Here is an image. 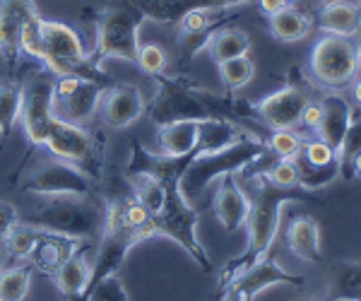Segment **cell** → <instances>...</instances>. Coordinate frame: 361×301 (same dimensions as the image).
Masks as SVG:
<instances>
[{
  "label": "cell",
  "instance_id": "1",
  "mask_svg": "<svg viewBox=\"0 0 361 301\" xmlns=\"http://www.w3.org/2000/svg\"><path fill=\"white\" fill-rule=\"evenodd\" d=\"M246 195L250 200V210L246 219V251L238 258H231L229 263L222 268L219 275V292L224 287H229L243 270H248L253 263L270 256L272 244L277 239L279 222H282V207L287 202H320L316 195L308 190H294V188H279L270 178L265 176V171L248 173L246 178Z\"/></svg>",
  "mask_w": 361,
  "mask_h": 301
},
{
  "label": "cell",
  "instance_id": "2",
  "mask_svg": "<svg viewBox=\"0 0 361 301\" xmlns=\"http://www.w3.org/2000/svg\"><path fill=\"white\" fill-rule=\"evenodd\" d=\"M265 154H270V149H267L263 137H258L255 133H246L241 140L219 149V152L193 154V159L188 161V166H185L178 178L180 195L193 207H197V202L202 200L205 190L214 181H219L224 176H236L238 171L250 169Z\"/></svg>",
  "mask_w": 361,
  "mask_h": 301
},
{
  "label": "cell",
  "instance_id": "3",
  "mask_svg": "<svg viewBox=\"0 0 361 301\" xmlns=\"http://www.w3.org/2000/svg\"><path fill=\"white\" fill-rule=\"evenodd\" d=\"M20 219L54 234L92 239L104 231L106 202H99L94 195H49Z\"/></svg>",
  "mask_w": 361,
  "mask_h": 301
},
{
  "label": "cell",
  "instance_id": "4",
  "mask_svg": "<svg viewBox=\"0 0 361 301\" xmlns=\"http://www.w3.org/2000/svg\"><path fill=\"white\" fill-rule=\"evenodd\" d=\"M42 63L54 78H82L106 85L109 75L82 49L78 32L56 20H42Z\"/></svg>",
  "mask_w": 361,
  "mask_h": 301
},
{
  "label": "cell",
  "instance_id": "5",
  "mask_svg": "<svg viewBox=\"0 0 361 301\" xmlns=\"http://www.w3.org/2000/svg\"><path fill=\"white\" fill-rule=\"evenodd\" d=\"M159 181H164L166 195H164V205H161L159 215L152 217L154 236H166V239L176 241L205 273H209V270H212V260H209L205 246L197 239V219H200L197 207H193L180 195L178 176H166V178H159Z\"/></svg>",
  "mask_w": 361,
  "mask_h": 301
},
{
  "label": "cell",
  "instance_id": "6",
  "mask_svg": "<svg viewBox=\"0 0 361 301\" xmlns=\"http://www.w3.org/2000/svg\"><path fill=\"white\" fill-rule=\"evenodd\" d=\"M361 42L354 37H335L323 34L308 56V73L318 87L328 92H342L359 75Z\"/></svg>",
  "mask_w": 361,
  "mask_h": 301
},
{
  "label": "cell",
  "instance_id": "7",
  "mask_svg": "<svg viewBox=\"0 0 361 301\" xmlns=\"http://www.w3.org/2000/svg\"><path fill=\"white\" fill-rule=\"evenodd\" d=\"M145 22V13L133 3L111 5L99 17L97 44L90 51V58L102 68L106 58H121L128 63H137L140 49V27Z\"/></svg>",
  "mask_w": 361,
  "mask_h": 301
},
{
  "label": "cell",
  "instance_id": "8",
  "mask_svg": "<svg viewBox=\"0 0 361 301\" xmlns=\"http://www.w3.org/2000/svg\"><path fill=\"white\" fill-rule=\"evenodd\" d=\"M20 188L25 193L39 195V198H49V195H94V178L87 176L73 161L49 154L25 173Z\"/></svg>",
  "mask_w": 361,
  "mask_h": 301
},
{
  "label": "cell",
  "instance_id": "9",
  "mask_svg": "<svg viewBox=\"0 0 361 301\" xmlns=\"http://www.w3.org/2000/svg\"><path fill=\"white\" fill-rule=\"evenodd\" d=\"M106 85L82 78H56L54 82V113L61 121L87 125L99 113Z\"/></svg>",
  "mask_w": 361,
  "mask_h": 301
},
{
  "label": "cell",
  "instance_id": "10",
  "mask_svg": "<svg viewBox=\"0 0 361 301\" xmlns=\"http://www.w3.org/2000/svg\"><path fill=\"white\" fill-rule=\"evenodd\" d=\"M54 82L56 78L49 70L37 73L22 87V109H20V125L25 130L27 140L32 145H42L49 130L54 113Z\"/></svg>",
  "mask_w": 361,
  "mask_h": 301
},
{
  "label": "cell",
  "instance_id": "11",
  "mask_svg": "<svg viewBox=\"0 0 361 301\" xmlns=\"http://www.w3.org/2000/svg\"><path fill=\"white\" fill-rule=\"evenodd\" d=\"M308 104V97L301 87L284 85L282 90L272 92L253 104L258 121L270 130H294L301 123V113Z\"/></svg>",
  "mask_w": 361,
  "mask_h": 301
},
{
  "label": "cell",
  "instance_id": "12",
  "mask_svg": "<svg viewBox=\"0 0 361 301\" xmlns=\"http://www.w3.org/2000/svg\"><path fill=\"white\" fill-rule=\"evenodd\" d=\"M34 0H0V56L13 66L22 56V37L34 20H39Z\"/></svg>",
  "mask_w": 361,
  "mask_h": 301
},
{
  "label": "cell",
  "instance_id": "13",
  "mask_svg": "<svg viewBox=\"0 0 361 301\" xmlns=\"http://www.w3.org/2000/svg\"><path fill=\"white\" fill-rule=\"evenodd\" d=\"M82 248L85 239H75V236H63L42 229V236H39L37 244L29 251L25 265L29 270H39L46 277H54L63 268V263H68Z\"/></svg>",
  "mask_w": 361,
  "mask_h": 301
},
{
  "label": "cell",
  "instance_id": "14",
  "mask_svg": "<svg viewBox=\"0 0 361 301\" xmlns=\"http://www.w3.org/2000/svg\"><path fill=\"white\" fill-rule=\"evenodd\" d=\"M99 111H102V118L109 128L116 130L128 128V125H133L145 113L142 92L135 85H128V82L106 87Z\"/></svg>",
  "mask_w": 361,
  "mask_h": 301
},
{
  "label": "cell",
  "instance_id": "15",
  "mask_svg": "<svg viewBox=\"0 0 361 301\" xmlns=\"http://www.w3.org/2000/svg\"><path fill=\"white\" fill-rule=\"evenodd\" d=\"M275 285L304 287L306 280L301 275H294V273H289V270H284L277 260H272L267 256L263 260H258V263H253L248 270H243L229 287H236L248 301H253L260 292H265L267 287H275Z\"/></svg>",
  "mask_w": 361,
  "mask_h": 301
},
{
  "label": "cell",
  "instance_id": "16",
  "mask_svg": "<svg viewBox=\"0 0 361 301\" xmlns=\"http://www.w3.org/2000/svg\"><path fill=\"white\" fill-rule=\"evenodd\" d=\"M212 207H214V217H217V222L222 224L226 231H236L246 224L250 200H248L246 190L238 186L236 176L219 178Z\"/></svg>",
  "mask_w": 361,
  "mask_h": 301
},
{
  "label": "cell",
  "instance_id": "17",
  "mask_svg": "<svg viewBox=\"0 0 361 301\" xmlns=\"http://www.w3.org/2000/svg\"><path fill=\"white\" fill-rule=\"evenodd\" d=\"M255 0H142L137 8L145 17H152L157 22H178L180 17L190 10H207V8H238V5H250Z\"/></svg>",
  "mask_w": 361,
  "mask_h": 301
},
{
  "label": "cell",
  "instance_id": "18",
  "mask_svg": "<svg viewBox=\"0 0 361 301\" xmlns=\"http://www.w3.org/2000/svg\"><path fill=\"white\" fill-rule=\"evenodd\" d=\"M352 106L340 92L323 97L320 99V123L316 125V135L337 149L345 137V133L352 123Z\"/></svg>",
  "mask_w": 361,
  "mask_h": 301
},
{
  "label": "cell",
  "instance_id": "19",
  "mask_svg": "<svg viewBox=\"0 0 361 301\" xmlns=\"http://www.w3.org/2000/svg\"><path fill=\"white\" fill-rule=\"evenodd\" d=\"M287 248L296 258L306 263H320L323 260V248H320V224L308 215H296L289 219L287 231H284Z\"/></svg>",
  "mask_w": 361,
  "mask_h": 301
},
{
  "label": "cell",
  "instance_id": "20",
  "mask_svg": "<svg viewBox=\"0 0 361 301\" xmlns=\"http://www.w3.org/2000/svg\"><path fill=\"white\" fill-rule=\"evenodd\" d=\"M197 137H200V121L193 118L161 123L159 133H157L161 154L173 159L193 157V152L197 149Z\"/></svg>",
  "mask_w": 361,
  "mask_h": 301
},
{
  "label": "cell",
  "instance_id": "21",
  "mask_svg": "<svg viewBox=\"0 0 361 301\" xmlns=\"http://www.w3.org/2000/svg\"><path fill=\"white\" fill-rule=\"evenodd\" d=\"M318 25L323 34L335 37H357L361 32V8L349 0H328L320 8Z\"/></svg>",
  "mask_w": 361,
  "mask_h": 301
},
{
  "label": "cell",
  "instance_id": "22",
  "mask_svg": "<svg viewBox=\"0 0 361 301\" xmlns=\"http://www.w3.org/2000/svg\"><path fill=\"white\" fill-rule=\"evenodd\" d=\"M90 277H92V263L82 248V251L75 253L68 263H63V268L58 270L51 280L56 282L63 301H85L87 287H90Z\"/></svg>",
  "mask_w": 361,
  "mask_h": 301
},
{
  "label": "cell",
  "instance_id": "23",
  "mask_svg": "<svg viewBox=\"0 0 361 301\" xmlns=\"http://www.w3.org/2000/svg\"><path fill=\"white\" fill-rule=\"evenodd\" d=\"M325 301H361V263L342 260L330 268Z\"/></svg>",
  "mask_w": 361,
  "mask_h": 301
},
{
  "label": "cell",
  "instance_id": "24",
  "mask_svg": "<svg viewBox=\"0 0 361 301\" xmlns=\"http://www.w3.org/2000/svg\"><path fill=\"white\" fill-rule=\"evenodd\" d=\"M205 51L209 54V58H212V61L219 66V63L231 61V58L248 56L250 39H248L246 32L234 29V27L214 29V32H209V37L205 42Z\"/></svg>",
  "mask_w": 361,
  "mask_h": 301
},
{
  "label": "cell",
  "instance_id": "25",
  "mask_svg": "<svg viewBox=\"0 0 361 301\" xmlns=\"http://www.w3.org/2000/svg\"><path fill=\"white\" fill-rule=\"evenodd\" d=\"M311 29H313L311 17L296 8H289V5L270 17V34L277 42L284 44L301 42V39H306L311 34Z\"/></svg>",
  "mask_w": 361,
  "mask_h": 301
},
{
  "label": "cell",
  "instance_id": "26",
  "mask_svg": "<svg viewBox=\"0 0 361 301\" xmlns=\"http://www.w3.org/2000/svg\"><path fill=\"white\" fill-rule=\"evenodd\" d=\"M296 173H299V188L308 190V193H316V190L330 186L335 178H340V161H330L325 166H313L301 157V152L294 157Z\"/></svg>",
  "mask_w": 361,
  "mask_h": 301
},
{
  "label": "cell",
  "instance_id": "27",
  "mask_svg": "<svg viewBox=\"0 0 361 301\" xmlns=\"http://www.w3.org/2000/svg\"><path fill=\"white\" fill-rule=\"evenodd\" d=\"M22 87L13 80L0 78V135H8L20 123Z\"/></svg>",
  "mask_w": 361,
  "mask_h": 301
},
{
  "label": "cell",
  "instance_id": "28",
  "mask_svg": "<svg viewBox=\"0 0 361 301\" xmlns=\"http://www.w3.org/2000/svg\"><path fill=\"white\" fill-rule=\"evenodd\" d=\"M29 287H32V270L27 265L0 270V301H25Z\"/></svg>",
  "mask_w": 361,
  "mask_h": 301
},
{
  "label": "cell",
  "instance_id": "29",
  "mask_svg": "<svg viewBox=\"0 0 361 301\" xmlns=\"http://www.w3.org/2000/svg\"><path fill=\"white\" fill-rule=\"evenodd\" d=\"M359 152H361V116L359 118H352V123H349L340 147L335 149L337 161H340V176L347 178V181L349 178H354L352 164H354V159H357Z\"/></svg>",
  "mask_w": 361,
  "mask_h": 301
},
{
  "label": "cell",
  "instance_id": "30",
  "mask_svg": "<svg viewBox=\"0 0 361 301\" xmlns=\"http://www.w3.org/2000/svg\"><path fill=\"white\" fill-rule=\"evenodd\" d=\"M39 236H42V229L20 219V222L15 224V229L10 231V236L5 239V251H8V256L13 260H22V263H25Z\"/></svg>",
  "mask_w": 361,
  "mask_h": 301
},
{
  "label": "cell",
  "instance_id": "31",
  "mask_svg": "<svg viewBox=\"0 0 361 301\" xmlns=\"http://www.w3.org/2000/svg\"><path fill=\"white\" fill-rule=\"evenodd\" d=\"M217 68L224 87H229V90H241V87H246L255 78V63L248 56L231 58V61L219 63Z\"/></svg>",
  "mask_w": 361,
  "mask_h": 301
},
{
  "label": "cell",
  "instance_id": "32",
  "mask_svg": "<svg viewBox=\"0 0 361 301\" xmlns=\"http://www.w3.org/2000/svg\"><path fill=\"white\" fill-rule=\"evenodd\" d=\"M85 301H130V297H128V289L121 282L118 273H111L87 287Z\"/></svg>",
  "mask_w": 361,
  "mask_h": 301
},
{
  "label": "cell",
  "instance_id": "33",
  "mask_svg": "<svg viewBox=\"0 0 361 301\" xmlns=\"http://www.w3.org/2000/svg\"><path fill=\"white\" fill-rule=\"evenodd\" d=\"M265 145L277 159H294L304 147V140L294 130H272Z\"/></svg>",
  "mask_w": 361,
  "mask_h": 301
},
{
  "label": "cell",
  "instance_id": "34",
  "mask_svg": "<svg viewBox=\"0 0 361 301\" xmlns=\"http://www.w3.org/2000/svg\"><path fill=\"white\" fill-rule=\"evenodd\" d=\"M169 63L166 51L159 44H140L137 49V66L147 75H161Z\"/></svg>",
  "mask_w": 361,
  "mask_h": 301
},
{
  "label": "cell",
  "instance_id": "35",
  "mask_svg": "<svg viewBox=\"0 0 361 301\" xmlns=\"http://www.w3.org/2000/svg\"><path fill=\"white\" fill-rule=\"evenodd\" d=\"M265 176L279 188H299V173H296L294 159H277L270 169H265Z\"/></svg>",
  "mask_w": 361,
  "mask_h": 301
},
{
  "label": "cell",
  "instance_id": "36",
  "mask_svg": "<svg viewBox=\"0 0 361 301\" xmlns=\"http://www.w3.org/2000/svg\"><path fill=\"white\" fill-rule=\"evenodd\" d=\"M301 157L313 166H325V164H330V161H335L337 154H335L333 145H328L325 140L316 137V140L304 142V147H301Z\"/></svg>",
  "mask_w": 361,
  "mask_h": 301
},
{
  "label": "cell",
  "instance_id": "37",
  "mask_svg": "<svg viewBox=\"0 0 361 301\" xmlns=\"http://www.w3.org/2000/svg\"><path fill=\"white\" fill-rule=\"evenodd\" d=\"M20 222V210L8 200H0V244H5V239L10 236V231L15 229V224Z\"/></svg>",
  "mask_w": 361,
  "mask_h": 301
},
{
  "label": "cell",
  "instance_id": "38",
  "mask_svg": "<svg viewBox=\"0 0 361 301\" xmlns=\"http://www.w3.org/2000/svg\"><path fill=\"white\" fill-rule=\"evenodd\" d=\"M301 123L306 125V128L316 130V125L320 123V102H311L304 106V113H301Z\"/></svg>",
  "mask_w": 361,
  "mask_h": 301
},
{
  "label": "cell",
  "instance_id": "39",
  "mask_svg": "<svg viewBox=\"0 0 361 301\" xmlns=\"http://www.w3.org/2000/svg\"><path fill=\"white\" fill-rule=\"evenodd\" d=\"M258 5H260V10L267 15V17H272L275 13H279V10H284L287 8V0H258Z\"/></svg>",
  "mask_w": 361,
  "mask_h": 301
},
{
  "label": "cell",
  "instance_id": "40",
  "mask_svg": "<svg viewBox=\"0 0 361 301\" xmlns=\"http://www.w3.org/2000/svg\"><path fill=\"white\" fill-rule=\"evenodd\" d=\"M219 301H248V299L243 297V294L238 292L236 287H224V289H222V297H219Z\"/></svg>",
  "mask_w": 361,
  "mask_h": 301
},
{
  "label": "cell",
  "instance_id": "41",
  "mask_svg": "<svg viewBox=\"0 0 361 301\" xmlns=\"http://www.w3.org/2000/svg\"><path fill=\"white\" fill-rule=\"evenodd\" d=\"M352 94H354V102H357L359 106H361V78L352 82Z\"/></svg>",
  "mask_w": 361,
  "mask_h": 301
},
{
  "label": "cell",
  "instance_id": "42",
  "mask_svg": "<svg viewBox=\"0 0 361 301\" xmlns=\"http://www.w3.org/2000/svg\"><path fill=\"white\" fill-rule=\"evenodd\" d=\"M352 173H354V176H361V152L357 154V159H354V164H352Z\"/></svg>",
  "mask_w": 361,
  "mask_h": 301
},
{
  "label": "cell",
  "instance_id": "43",
  "mask_svg": "<svg viewBox=\"0 0 361 301\" xmlns=\"http://www.w3.org/2000/svg\"><path fill=\"white\" fill-rule=\"evenodd\" d=\"M5 268V256H3V251H0V270Z\"/></svg>",
  "mask_w": 361,
  "mask_h": 301
},
{
  "label": "cell",
  "instance_id": "44",
  "mask_svg": "<svg viewBox=\"0 0 361 301\" xmlns=\"http://www.w3.org/2000/svg\"><path fill=\"white\" fill-rule=\"evenodd\" d=\"M359 73H361V56H359Z\"/></svg>",
  "mask_w": 361,
  "mask_h": 301
},
{
  "label": "cell",
  "instance_id": "45",
  "mask_svg": "<svg viewBox=\"0 0 361 301\" xmlns=\"http://www.w3.org/2000/svg\"><path fill=\"white\" fill-rule=\"evenodd\" d=\"M311 301H325V299H311Z\"/></svg>",
  "mask_w": 361,
  "mask_h": 301
},
{
  "label": "cell",
  "instance_id": "46",
  "mask_svg": "<svg viewBox=\"0 0 361 301\" xmlns=\"http://www.w3.org/2000/svg\"><path fill=\"white\" fill-rule=\"evenodd\" d=\"M287 3H292V0H287Z\"/></svg>",
  "mask_w": 361,
  "mask_h": 301
},
{
  "label": "cell",
  "instance_id": "47",
  "mask_svg": "<svg viewBox=\"0 0 361 301\" xmlns=\"http://www.w3.org/2000/svg\"><path fill=\"white\" fill-rule=\"evenodd\" d=\"M359 5H361V0H359Z\"/></svg>",
  "mask_w": 361,
  "mask_h": 301
},
{
  "label": "cell",
  "instance_id": "48",
  "mask_svg": "<svg viewBox=\"0 0 361 301\" xmlns=\"http://www.w3.org/2000/svg\"><path fill=\"white\" fill-rule=\"evenodd\" d=\"M325 3H328V0H325Z\"/></svg>",
  "mask_w": 361,
  "mask_h": 301
}]
</instances>
